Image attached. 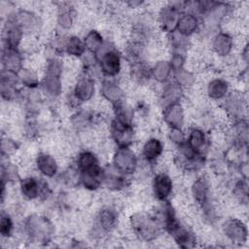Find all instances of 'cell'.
<instances>
[{
	"label": "cell",
	"mask_w": 249,
	"mask_h": 249,
	"mask_svg": "<svg viewBox=\"0 0 249 249\" xmlns=\"http://www.w3.org/2000/svg\"><path fill=\"white\" fill-rule=\"evenodd\" d=\"M100 72L108 77L114 78L120 72L122 68V59L120 53L114 47H109V44L104 42L101 49L95 54Z\"/></svg>",
	"instance_id": "6da1fadb"
},
{
	"label": "cell",
	"mask_w": 249,
	"mask_h": 249,
	"mask_svg": "<svg viewBox=\"0 0 249 249\" xmlns=\"http://www.w3.org/2000/svg\"><path fill=\"white\" fill-rule=\"evenodd\" d=\"M130 225L138 238L144 241H152L160 234L158 220L146 213H135L130 218Z\"/></svg>",
	"instance_id": "7a4b0ae2"
},
{
	"label": "cell",
	"mask_w": 249,
	"mask_h": 249,
	"mask_svg": "<svg viewBox=\"0 0 249 249\" xmlns=\"http://www.w3.org/2000/svg\"><path fill=\"white\" fill-rule=\"evenodd\" d=\"M24 227L30 239L35 242H48L53 233V224L44 216H29Z\"/></svg>",
	"instance_id": "3957f363"
},
{
	"label": "cell",
	"mask_w": 249,
	"mask_h": 249,
	"mask_svg": "<svg viewBox=\"0 0 249 249\" xmlns=\"http://www.w3.org/2000/svg\"><path fill=\"white\" fill-rule=\"evenodd\" d=\"M137 157L129 147H117L113 155V166L124 175H130L137 168Z\"/></svg>",
	"instance_id": "277c9868"
},
{
	"label": "cell",
	"mask_w": 249,
	"mask_h": 249,
	"mask_svg": "<svg viewBox=\"0 0 249 249\" xmlns=\"http://www.w3.org/2000/svg\"><path fill=\"white\" fill-rule=\"evenodd\" d=\"M111 136L118 147H129L133 141L132 123L115 118L111 123Z\"/></svg>",
	"instance_id": "5b68a950"
},
{
	"label": "cell",
	"mask_w": 249,
	"mask_h": 249,
	"mask_svg": "<svg viewBox=\"0 0 249 249\" xmlns=\"http://www.w3.org/2000/svg\"><path fill=\"white\" fill-rule=\"evenodd\" d=\"M183 4L173 3L160 9L159 13V25L162 31L168 33L175 31L177 21L182 14V9L184 8Z\"/></svg>",
	"instance_id": "8992f818"
},
{
	"label": "cell",
	"mask_w": 249,
	"mask_h": 249,
	"mask_svg": "<svg viewBox=\"0 0 249 249\" xmlns=\"http://www.w3.org/2000/svg\"><path fill=\"white\" fill-rule=\"evenodd\" d=\"M192 194L195 201L204 209L206 214H209L212 210L210 205V187L206 177H197L192 185Z\"/></svg>",
	"instance_id": "52a82bcc"
},
{
	"label": "cell",
	"mask_w": 249,
	"mask_h": 249,
	"mask_svg": "<svg viewBox=\"0 0 249 249\" xmlns=\"http://www.w3.org/2000/svg\"><path fill=\"white\" fill-rule=\"evenodd\" d=\"M94 92L95 84L93 78L85 74L77 79L73 89L72 96L80 104L90 100L94 95Z\"/></svg>",
	"instance_id": "ba28073f"
},
{
	"label": "cell",
	"mask_w": 249,
	"mask_h": 249,
	"mask_svg": "<svg viewBox=\"0 0 249 249\" xmlns=\"http://www.w3.org/2000/svg\"><path fill=\"white\" fill-rule=\"evenodd\" d=\"M226 236L235 244H243L247 241L248 231L245 224L238 219H229L223 225Z\"/></svg>",
	"instance_id": "9c48e42d"
},
{
	"label": "cell",
	"mask_w": 249,
	"mask_h": 249,
	"mask_svg": "<svg viewBox=\"0 0 249 249\" xmlns=\"http://www.w3.org/2000/svg\"><path fill=\"white\" fill-rule=\"evenodd\" d=\"M154 196L160 201H166L173 190V182L170 176L164 172L155 175L152 183Z\"/></svg>",
	"instance_id": "30bf717a"
},
{
	"label": "cell",
	"mask_w": 249,
	"mask_h": 249,
	"mask_svg": "<svg viewBox=\"0 0 249 249\" xmlns=\"http://www.w3.org/2000/svg\"><path fill=\"white\" fill-rule=\"evenodd\" d=\"M163 120L170 128L182 129L185 121L184 109L180 102H175L163 107Z\"/></svg>",
	"instance_id": "8fae6325"
},
{
	"label": "cell",
	"mask_w": 249,
	"mask_h": 249,
	"mask_svg": "<svg viewBox=\"0 0 249 249\" xmlns=\"http://www.w3.org/2000/svg\"><path fill=\"white\" fill-rule=\"evenodd\" d=\"M23 37V31L18 25L15 20V18H10L7 21L5 30H4V42L5 47L8 49L18 50V46Z\"/></svg>",
	"instance_id": "7c38bea8"
},
{
	"label": "cell",
	"mask_w": 249,
	"mask_h": 249,
	"mask_svg": "<svg viewBox=\"0 0 249 249\" xmlns=\"http://www.w3.org/2000/svg\"><path fill=\"white\" fill-rule=\"evenodd\" d=\"M199 21L194 13H182L177 21L175 32L183 37L188 38L193 35L198 28Z\"/></svg>",
	"instance_id": "4fadbf2b"
},
{
	"label": "cell",
	"mask_w": 249,
	"mask_h": 249,
	"mask_svg": "<svg viewBox=\"0 0 249 249\" xmlns=\"http://www.w3.org/2000/svg\"><path fill=\"white\" fill-rule=\"evenodd\" d=\"M45 183H40V181L34 177H25L19 182V190L21 195L26 199L38 198L44 192Z\"/></svg>",
	"instance_id": "5bb4252c"
},
{
	"label": "cell",
	"mask_w": 249,
	"mask_h": 249,
	"mask_svg": "<svg viewBox=\"0 0 249 249\" xmlns=\"http://www.w3.org/2000/svg\"><path fill=\"white\" fill-rule=\"evenodd\" d=\"M118 214L111 206L103 207L97 214L96 224L99 231L103 232H110L117 225Z\"/></svg>",
	"instance_id": "9a60e30c"
},
{
	"label": "cell",
	"mask_w": 249,
	"mask_h": 249,
	"mask_svg": "<svg viewBox=\"0 0 249 249\" xmlns=\"http://www.w3.org/2000/svg\"><path fill=\"white\" fill-rule=\"evenodd\" d=\"M101 94L114 107L124 103V92L121 87L112 80H105L101 86Z\"/></svg>",
	"instance_id": "2e32d148"
},
{
	"label": "cell",
	"mask_w": 249,
	"mask_h": 249,
	"mask_svg": "<svg viewBox=\"0 0 249 249\" xmlns=\"http://www.w3.org/2000/svg\"><path fill=\"white\" fill-rule=\"evenodd\" d=\"M186 142L196 154L203 156L204 151L207 148V137L203 130L196 127L192 128L186 137Z\"/></svg>",
	"instance_id": "e0dca14e"
},
{
	"label": "cell",
	"mask_w": 249,
	"mask_h": 249,
	"mask_svg": "<svg viewBox=\"0 0 249 249\" xmlns=\"http://www.w3.org/2000/svg\"><path fill=\"white\" fill-rule=\"evenodd\" d=\"M36 166L39 172L48 178H53L57 172V163L53 156L47 153H40L36 159Z\"/></svg>",
	"instance_id": "ac0fdd59"
},
{
	"label": "cell",
	"mask_w": 249,
	"mask_h": 249,
	"mask_svg": "<svg viewBox=\"0 0 249 249\" xmlns=\"http://www.w3.org/2000/svg\"><path fill=\"white\" fill-rule=\"evenodd\" d=\"M103 184L111 191L123 190L125 186V175L122 174L114 166L104 169Z\"/></svg>",
	"instance_id": "d6986e66"
},
{
	"label": "cell",
	"mask_w": 249,
	"mask_h": 249,
	"mask_svg": "<svg viewBox=\"0 0 249 249\" xmlns=\"http://www.w3.org/2000/svg\"><path fill=\"white\" fill-rule=\"evenodd\" d=\"M3 69L19 72L22 69V56L18 50L4 48L2 54Z\"/></svg>",
	"instance_id": "ffe728a7"
},
{
	"label": "cell",
	"mask_w": 249,
	"mask_h": 249,
	"mask_svg": "<svg viewBox=\"0 0 249 249\" xmlns=\"http://www.w3.org/2000/svg\"><path fill=\"white\" fill-rule=\"evenodd\" d=\"M233 48V40L228 33L220 32L212 39V49L219 56L228 55Z\"/></svg>",
	"instance_id": "44dd1931"
},
{
	"label": "cell",
	"mask_w": 249,
	"mask_h": 249,
	"mask_svg": "<svg viewBox=\"0 0 249 249\" xmlns=\"http://www.w3.org/2000/svg\"><path fill=\"white\" fill-rule=\"evenodd\" d=\"M162 152V142L156 137L148 139L142 147V156L144 160L148 162H154L155 160H157L161 156Z\"/></svg>",
	"instance_id": "7402d4cb"
},
{
	"label": "cell",
	"mask_w": 249,
	"mask_h": 249,
	"mask_svg": "<svg viewBox=\"0 0 249 249\" xmlns=\"http://www.w3.org/2000/svg\"><path fill=\"white\" fill-rule=\"evenodd\" d=\"M207 94L214 100L226 98L229 92V84L226 80L221 78H215L211 80L207 85Z\"/></svg>",
	"instance_id": "603a6c76"
},
{
	"label": "cell",
	"mask_w": 249,
	"mask_h": 249,
	"mask_svg": "<svg viewBox=\"0 0 249 249\" xmlns=\"http://www.w3.org/2000/svg\"><path fill=\"white\" fill-rule=\"evenodd\" d=\"M173 73V68L167 60H160L151 68V76L160 83L168 82Z\"/></svg>",
	"instance_id": "cb8c5ba5"
},
{
	"label": "cell",
	"mask_w": 249,
	"mask_h": 249,
	"mask_svg": "<svg viewBox=\"0 0 249 249\" xmlns=\"http://www.w3.org/2000/svg\"><path fill=\"white\" fill-rule=\"evenodd\" d=\"M63 51L70 56L81 57L85 54L87 49L84 40L78 36H71L65 40Z\"/></svg>",
	"instance_id": "d4e9b609"
},
{
	"label": "cell",
	"mask_w": 249,
	"mask_h": 249,
	"mask_svg": "<svg viewBox=\"0 0 249 249\" xmlns=\"http://www.w3.org/2000/svg\"><path fill=\"white\" fill-rule=\"evenodd\" d=\"M76 163H77L78 171L90 170V169L97 168V167L101 166L99 164V160L96 158V156L89 151L81 152L77 158Z\"/></svg>",
	"instance_id": "484cf974"
},
{
	"label": "cell",
	"mask_w": 249,
	"mask_h": 249,
	"mask_svg": "<svg viewBox=\"0 0 249 249\" xmlns=\"http://www.w3.org/2000/svg\"><path fill=\"white\" fill-rule=\"evenodd\" d=\"M14 18L16 22L23 32L26 30L31 31L37 24L36 17L31 12L25 10L18 11Z\"/></svg>",
	"instance_id": "4316f807"
},
{
	"label": "cell",
	"mask_w": 249,
	"mask_h": 249,
	"mask_svg": "<svg viewBox=\"0 0 249 249\" xmlns=\"http://www.w3.org/2000/svg\"><path fill=\"white\" fill-rule=\"evenodd\" d=\"M181 90H182V88L179 85H177L175 82L167 83L163 88V91H162L161 102L163 103V107L175 102H179Z\"/></svg>",
	"instance_id": "83f0119b"
},
{
	"label": "cell",
	"mask_w": 249,
	"mask_h": 249,
	"mask_svg": "<svg viewBox=\"0 0 249 249\" xmlns=\"http://www.w3.org/2000/svg\"><path fill=\"white\" fill-rule=\"evenodd\" d=\"M86 49L92 54H96L104 44L102 35L97 30H90L84 38Z\"/></svg>",
	"instance_id": "f1b7e54d"
},
{
	"label": "cell",
	"mask_w": 249,
	"mask_h": 249,
	"mask_svg": "<svg viewBox=\"0 0 249 249\" xmlns=\"http://www.w3.org/2000/svg\"><path fill=\"white\" fill-rule=\"evenodd\" d=\"M42 87L46 93L51 96H57L61 92V81L60 77L45 74L42 82Z\"/></svg>",
	"instance_id": "f546056e"
},
{
	"label": "cell",
	"mask_w": 249,
	"mask_h": 249,
	"mask_svg": "<svg viewBox=\"0 0 249 249\" xmlns=\"http://www.w3.org/2000/svg\"><path fill=\"white\" fill-rule=\"evenodd\" d=\"M18 77H19V81L20 83L30 89H36L39 84H40V80L37 76V74L31 70V69H27V68H22L19 72H18Z\"/></svg>",
	"instance_id": "4dcf8cb0"
},
{
	"label": "cell",
	"mask_w": 249,
	"mask_h": 249,
	"mask_svg": "<svg viewBox=\"0 0 249 249\" xmlns=\"http://www.w3.org/2000/svg\"><path fill=\"white\" fill-rule=\"evenodd\" d=\"M173 74L175 78V83L179 85L182 89L190 88L195 84V75L192 72L186 70L184 67L174 71Z\"/></svg>",
	"instance_id": "1f68e13d"
},
{
	"label": "cell",
	"mask_w": 249,
	"mask_h": 249,
	"mask_svg": "<svg viewBox=\"0 0 249 249\" xmlns=\"http://www.w3.org/2000/svg\"><path fill=\"white\" fill-rule=\"evenodd\" d=\"M14 230V223L11 216L7 213H2L0 220V233L3 237L11 236Z\"/></svg>",
	"instance_id": "d6a6232c"
},
{
	"label": "cell",
	"mask_w": 249,
	"mask_h": 249,
	"mask_svg": "<svg viewBox=\"0 0 249 249\" xmlns=\"http://www.w3.org/2000/svg\"><path fill=\"white\" fill-rule=\"evenodd\" d=\"M57 22L64 29L70 28L73 23V17L71 15L70 11L64 10V9L62 11H60L57 16Z\"/></svg>",
	"instance_id": "836d02e7"
},
{
	"label": "cell",
	"mask_w": 249,
	"mask_h": 249,
	"mask_svg": "<svg viewBox=\"0 0 249 249\" xmlns=\"http://www.w3.org/2000/svg\"><path fill=\"white\" fill-rule=\"evenodd\" d=\"M1 96L5 100H13L17 96L16 86L1 83Z\"/></svg>",
	"instance_id": "e575fe53"
},
{
	"label": "cell",
	"mask_w": 249,
	"mask_h": 249,
	"mask_svg": "<svg viewBox=\"0 0 249 249\" xmlns=\"http://www.w3.org/2000/svg\"><path fill=\"white\" fill-rule=\"evenodd\" d=\"M18 178V170L15 165L8 164L6 166L2 165V180L5 181L6 179L8 181L16 180Z\"/></svg>",
	"instance_id": "d590c367"
},
{
	"label": "cell",
	"mask_w": 249,
	"mask_h": 249,
	"mask_svg": "<svg viewBox=\"0 0 249 249\" xmlns=\"http://www.w3.org/2000/svg\"><path fill=\"white\" fill-rule=\"evenodd\" d=\"M169 138L177 146L181 145L182 143H184L186 141L185 134L183 133L182 129H179V128H170Z\"/></svg>",
	"instance_id": "8d00e7d4"
},
{
	"label": "cell",
	"mask_w": 249,
	"mask_h": 249,
	"mask_svg": "<svg viewBox=\"0 0 249 249\" xmlns=\"http://www.w3.org/2000/svg\"><path fill=\"white\" fill-rule=\"evenodd\" d=\"M1 149H2V155L8 156L17 150V144L12 139H8V138L3 139Z\"/></svg>",
	"instance_id": "74e56055"
}]
</instances>
